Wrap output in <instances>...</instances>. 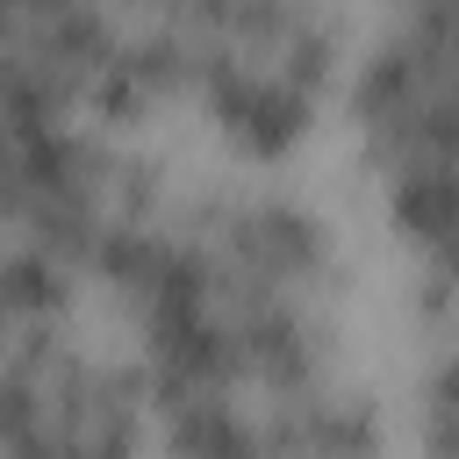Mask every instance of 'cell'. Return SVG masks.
<instances>
[{
  "instance_id": "obj_4",
  "label": "cell",
  "mask_w": 459,
  "mask_h": 459,
  "mask_svg": "<svg viewBox=\"0 0 459 459\" xmlns=\"http://www.w3.org/2000/svg\"><path fill=\"white\" fill-rule=\"evenodd\" d=\"M179 165L151 136L79 122H7V222L0 287L7 316H100V294Z\"/></svg>"
},
{
  "instance_id": "obj_6",
  "label": "cell",
  "mask_w": 459,
  "mask_h": 459,
  "mask_svg": "<svg viewBox=\"0 0 459 459\" xmlns=\"http://www.w3.org/2000/svg\"><path fill=\"white\" fill-rule=\"evenodd\" d=\"M7 122H79L151 136L165 86L122 0H0Z\"/></svg>"
},
{
  "instance_id": "obj_8",
  "label": "cell",
  "mask_w": 459,
  "mask_h": 459,
  "mask_svg": "<svg viewBox=\"0 0 459 459\" xmlns=\"http://www.w3.org/2000/svg\"><path fill=\"white\" fill-rule=\"evenodd\" d=\"M366 22H437V29H459V0H359Z\"/></svg>"
},
{
  "instance_id": "obj_3",
  "label": "cell",
  "mask_w": 459,
  "mask_h": 459,
  "mask_svg": "<svg viewBox=\"0 0 459 459\" xmlns=\"http://www.w3.org/2000/svg\"><path fill=\"white\" fill-rule=\"evenodd\" d=\"M330 136L409 308H459V29L366 22Z\"/></svg>"
},
{
  "instance_id": "obj_2",
  "label": "cell",
  "mask_w": 459,
  "mask_h": 459,
  "mask_svg": "<svg viewBox=\"0 0 459 459\" xmlns=\"http://www.w3.org/2000/svg\"><path fill=\"white\" fill-rule=\"evenodd\" d=\"M165 86V122H186L222 165L294 172L344 100L359 0H122Z\"/></svg>"
},
{
  "instance_id": "obj_1",
  "label": "cell",
  "mask_w": 459,
  "mask_h": 459,
  "mask_svg": "<svg viewBox=\"0 0 459 459\" xmlns=\"http://www.w3.org/2000/svg\"><path fill=\"white\" fill-rule=\"evenodd\" d=\"M165 423L351 373L359 251L294 172H179L100 294Z\"/></svg>"
},
{
  "instance_id": "obj_7",
  "label": "cell",
  "mask_w": 459,
  "mask_h": 459,
  "mask_svg": "<svg viewBox=\"0 0 459 459\" xmlns=\"http://www.w3.org/2000/svg\"><path fill=\"white\" fill-rule=\"evenodd\" d=\"M165 459H402L394 394L359 366L273 402L165 423Z\"/></svg>"
},
{
  "instance_id": "obj_5",
  "label": "cell",
  "mask_w": 459,
  "mask_h": 459,
  "mask_svg": "<svg viewBox=\"0 0 459 459\" xmlns=\"http://www.w3.org/2000/svg\"><path fill=\"white\" fill-rule=\"evenodd\" d=\"M0 459H165V409L100 316H7Z\"/></svg>"
}]
</instances>
